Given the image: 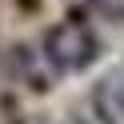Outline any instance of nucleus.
<instances>
[{"label": "nucleus", "mask_w": 124, "mask_h": 124, "mask_svg": "<svg viewBox=\"0 0 124 124\" xmlns=\"http://www.w3.org/2000/svg\"><path fill=\"white\" fill-rule=\"evenodd\" d=\"M96 52H100V40L84 24H56L44 36V60L56 72H84L96 60Z\"/></svg>", "instance_id": "obj_1"}, {"label": "nucleus", "mask_w": 124, "mask_h": 124, "mask_svg": "<svg viewBox=\"0 0 124 124\" xmlns=\"http://www.w3.org/2000/svg\"><path fill=\"white\" fill-rule=\"evenodd\" d=\"M88 8L96 12L100 20H112V24H124V0H88Z\"/></svg>", "instance_id": "obj_2"}]
</instances>
